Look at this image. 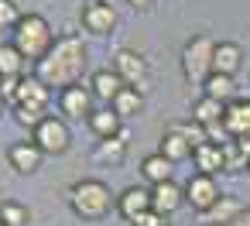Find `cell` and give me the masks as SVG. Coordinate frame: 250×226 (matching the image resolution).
Returning <instances> with one entry per match:
<instances>
[{"label":"cell","mask_w":250,"mask_h":226,"mask_svg":"<svg viewBox=\"0 0 250 226\" xmlns=\"http://www.w3.org/2000/svg\"><path fill=\"white\" fill-rule=\"evenodd\" d=\"M18 86H21V76L0 79V96H4V103H18Z\"/></svg>","instance_id":"32"},{"label":"cell","mask_w":250,"mask_h":226,"mask_svg":"<svg viewBox=\"0 0 250 226\" xmlns=\"http://www.w3.org/2000/svg\"><path fill=\"white\" fill-rule=\"evenodd\" d=\"M89 89H93V96H96V100L113 103V100H117V93L124 89V79H120L113 69H96V72H93V79H89Z\"/></svg>","instance_id":"17"},{"label":"cell","mask_w":250,"mask_h":226,"mask_svg":"<svg viewBox=\"0 0 250 226\" xmlns=\"http://www.w3.org/2000/svg\"><path fill=\"white\" fill-rule=\"evenodd\" d=\"M130 226H168V223H165V216H158V212L151 209V212H141Z\"/></svg>","instance_id":"33"},{"label":"cell","mask_w":250,"mask_h":226,"mask_svg":"<svg viewBox=\"0 0 250 226\" xmlns=\"http://www.w3.org/2000/svg\"><path fill=\"white\" fill-rule=\"evenodd\" d=\"M113 72L124 79V86H134L141 96L151 89V72H147V59L130 52V48H120L113 55Z\"/></svg>","instance_id":"5"},{"label":"cell","mask_w":250,"mask_h":226,"mask_svg":"<svg viewBox=\"0 0 250 226\" xmlns=\"http://www.w3.org/2000/svg\"><path fill=\"white\" fill-rule=\"evenodd\" d=\"M226 226H250V209H247V212H240V216H236L233 223H226Z\"/></svg>","instance_id":"35"},{"label":"cell","mask_w":250,"mask_h":226,"mask_svg":"<svg viewBox=\"0 0 250 226\" xmlns=\"http://www.w3.org/2000/svg\"><path fill=\"white\" fill-rule=\"evenodd\" d=\"M110 106H113V113L124 120V117H134V113H141V110H144V96H141L134 86H124Z\"/></svg>","instance_id":"25"},{"label":"cell","mask_w":250,"mask_h":226,"mask_svg":"<svg viewBox=\"0 0 250 226\" xmlns=\"http://www.w3.org/2000/svg\"><path fill=\"white\" fill-rule=\"evenodd\" d=\"M28 219H31L28 205L14 202V199H4V202H0V223H4V226H28Z\"/></svg>","instance_id":"27"},{"label":"cell","mask_w":250,"mask_h":226,"mask_svg":"<svg viewBox=\"0 0 250 226\" xmlns=\"http://www.w3.org/2000/svg\"><path fill=\"white\" fill-rule=\"evenodd\" d=\"M240 212H243V205H240L233 195H223V199H219V202H216L202 219H206V223H212V226H226V223H233Z\"/></svg>","instance_id":"24"},{"label":"cell","mask_w":250,"mask_h":226,"mask_svg":"<svg viewBox=\"0 0 250 226\" xmlns=\"http://www.w3.org/2000/svg\"><path fill=\"white\" fill-rule=\"evenodd\" d=\"M223 113H226V106H223L219 100H209V96H199V100L192 103V120H195L199 127H209V123H219V120H223Z\"/></svg>","instance_id":"21"},{"label":"cell","mask_w":250,"mask_h":226,"mask_svg":"<svg viewBox=\"0 0 250 226\" xmlns=\"http://www.w3.org/2000/svg\"><path fill=\"white\" fill-rule=\"evenodd\" d=\"M4 106H7V103H4V96H0V113H4Z\"/></svg>","instance_id":"36"},{"label":"cell","mask_w":250,"mask_h":226,"mask_svg":"<svg viewBox=\"0 0 250 226\" xmlns=\"http://www.w3.org/2000/svg\"><path fill=\"white\" fill-rule=\"evenodd\" d=\"M83 72H86V45H83V38H76V35L55 38L52 52H48L42 62H35V76H38L45 86H62V89H69V86H76V82L83 79Z\"/></svg>","instance_id":"1"},{"label":"cell","mask_w":250,"mask_h":226,"mask_svg":"<svg viewBox=\"0 0 250 226\" xmlns=\"http://www.w3.org/2000/svg\"><path fill=\"white\" fill-rule=\"evenodd\" d=\"M89 130L103 141V137H117V134H124V127H120V117L113 113V106H106V110H93V117H89Z\"/></svg>","instance_id":"20"},{"label":"cell","mask_w":250,"mask_h":226,"mask_svg":"<svg viewBox=\"0 0 250 226\" xmlns=\"http://www.w3.org/2000/svg\"><path fill=\"white\" fill-rule=\"evenodd\" d=\"M202 96L219 100L223 106H229L233 100H240V96H236V82H233V76H219V72H212V76L202 82Z\"/></svg>","instance_id":"18"},{"label":"cell","mask_w":250,"mask_h":226,"mask_svg":"<svg viewBox=\"0 0 250 226\" xmlns=\"http://www.w3.org/2000/svg\"><path fill=\"white\" fill-rule=\"evenodd\" d=\"M141 171H144V178L151 182V185H161V182H171V161L165 158V154H147L144 161H141Z\"/></svg>","instance_id":"23"},{"label":"cell","mask_w":250,"mask_h":226,"mask_svg":"<svg viewBox=\"0 0 250 226\" xmlns=\"http://www.w3.org/2000/svg\"><path fill=\"white\" fill-rule=\"evenodd\" d=\"M117 209L124 219H137L141 212H151V188H141V185H130L117 195Z\"/></svg>","instance_id":"12"},{"label":"cell","mask_w":250,"mask_h":226,"mask_svg":"<svg viewBox=\"0 0 250 226\" xmlns=\"http://www.w3.org/2000/svg\"><path fill=\"white\" fill-rule=\"evenodd\" d=\"M212 55H216V41L206 35H195L185 41L182 48V72L188 82H206L212 76Z\"/></svg>","instance_id":"4"},{"label":"cell","mask_w":250,"mask_h":226,"mask_svg":"<svg viewBox=\"0 0 250 226\" xmlns=\"http://www.w3.org/2000/svg\"><path fill=\"white\" fill-rule=\"evenodd\" d=\"M83 24H86V31H93V35H110L113 24H117L113 4H106V0H86V7H83Z\"/></svg>","instance_id":"9"},{"label":"cell","mask_w":250,"mask_h":226,"mask_svg":"<svg viewBox=\"0 0 250 226\" xmlns=\"http://www.w3.org/2000/svg\"><path fill=\"white\" fill-rule=\"evenodd\" d=\"M42 120H45V110H31V106H18V123H21V127H31V130H35V127L42 123Z\"/></svg>","instance_id":"31"},{"label":"cell","mask_w":250,"mask_h":226,"mask_svg":"<svg viewBox=\"0 0 250 226\" xmlns=\"http://www.w3.org/2000/svg\"><path fill=\"white\" fill-rule=\"evenodd\" d=\"M93 100H96L93 89H89V86H79V82L69 86V89H62V96H59L62 113L72 117V120H83V117L89 120V117H93Z\"/></svg>","instance_id":"8"},{"label":"cell","mask_w":250,"mask_h":226,"mask_svg":"<svg viewBox=\"0 0 250 226\" xmlns=\"http://www.w3.org/2000/svg\"><path fill=\"white\" fill-rule=\"evenodd\" d=\"M223 199V192H219V185H216V178L212 175H192L188 178V185H185V202L199 212V216H206L216 202Z\"/></svg>","instance_id":"6"},{"label":"cell","mask_w":250,"mask_h":226,"mask_svg":"<svg viewBox=\"0 0 250 226\" xmlns=\"http://www.w3.org/2000/svg\"><path fill=\"white\" fill-rule=\"evenodd\" d=\"M0 226H4V223H0Z\"/></svg>","instance_id":"38"},{"label":"cell","mask_w":250,"mask_h":226,"mask_svg":"<svg viewBox=\"0 0 250 226\" xmlns=\"http://www.w3.org/2000/svg\"><path fill=\"white\" fill-rule=\"evenodd\" d=\"M31 141H35L45 154H62V151H69V127H65V120H59V117H45V120L35 127Z\"/></svg>","instance_id":"7"},{"label":"cell","mask_w":250,"mask_h":226,"mask_svg":"<svg viewBox=\"0 0 250 226\" xmlns=\"http://www.w3.org/2000/svg\"><path fill=\"white\" fill-rule=\"evenodd\" d=\"M127 130L124 134H117V137H103V141H96V147H93V154H96V161H106V164H120L124 161V154H127Z\"/></svg>","instance_id":"19"},{"label":"cell","mask_w":250,"mask_h":226,"mask_svg":"<svg viewBox=\"0 0 250 226\" xmlns=\"http://www.w3.org/2000/svg\"><path fill=\"white\" fill-rule=\"evenodd\" d=\"M42 158H45V151H42L35 141H18V144H11V151H7L11 168H14V171H21V175L38 171V168H42Z\"/></svg>","instance_id":"10"},{"label":"cell","mask_w":250,"mask_h":226,"mask_svg":"<svg viewBox=\"0 0 250 226\" xmlns=\"http://www.w3.org/2000/svg\"><path fill=\"white\" fill-rule=\"evenodd\" d=\"M192 161H195L199 175H216V171H223V147H216V144H202V147L192 151Z\"/></svg>","instance_id":"22"},{"label":"cell","mask_w":250,"mask_h":226,"mask_svg":"<svg viewBox=\"0 0 250 226\" xmlns=\"http://www.w3.org/2000/svg\"><path fill=\"white\" fill-rule=\"evenodd\" d=\"M24 59H31V62H42L48 52H52V45H55V35H52V24L42 18V14H24L21 21H18V28H14V41H11Z\"/></svg>","instance_id":"3"},{"label":"cell","mask_w":250,"mask_h":226,"mask_svg":"<svg viewBox=\"0 0 250 226\" xmlns=\"http://www.w3.org/2000/svg\"><path fill=\"white\" fill-rule=\"evenodd\" d=\"M24 14L18 11V4L14 0H0V31H7V28H18V21H21Z\"/></svg>","instance_id":"30"},{"label":"cell","mask_w":250,"mask_h":226,"mask_svg":"<svg viewBox=\"0 0 250 226\" xmlns=\"http://www.w3.org/2000/svg\"><path fill=\"white\" fill-rule=\"evenodd\" d=\"M247 171H250V168H247Z\"/></svg>","instance_id":"39"},{"label":"cell","mask_w":250,"mask_h":226,"mask_svg":"<svg viewBox=\"0 0 250 226\" xmlns=\"http://www.w3.org/2000/svg\"><path fill=\"white\" fill-rule=\"evenodd\" d=\"M243 62V48L236 41H216V55H212V72L219 76H236Z\"/></svg>","instance_id":"15"},{"label":"cell","mask_w":250,"mask_h":226,"mask_svg":"<svg viewBox=\"0 0 250 226\" xmlns=\"http://www.w3.org/2000/svg\"><path fill=\"white\" fill-rule=\"evenodd\" d=\"M185 202V188H178L175 182H161V185H151V209L158 216H171L178 205Z\"/></svg>","instance_id":"11"},{"label":"cell","mask_w":250,"mask_h":226,"mask_svg":"<svg viewBox=\"0 0 250 226\" xmlns=\"http://www.w3.org/2000/svg\"><path fill=\"white\" fill-rule=\"evenodd\" d=\"M21 69H24V55L14 45H4V48H0V79L21 76Z\"/></svg>","instance_id":"28"},{"label":"cell","mask_w":250,"mask_h":226,"mask_svg":"<svg viewBox=\"0 0 250 226\" xmlns=\"http://www.w3.org/2000/svg\"><path fill=\"white\" fill-rule=\"evenodd\" d=\"M14 106H31V110H45L48 106V86L38 79V76H21V86H18V103Z\"/></svg>","instance_id":"13"},{"label":"cell","mask_w":250,"mask_h":226,"mask_svg":"<svg viewBox=\"0 0 250 226\" xmlns=\"http://www.w3.org/2000/svg\"><path fill=\"white\" fill-rule=\"evenodd\" d=\"M69 205L79 219H103L113 205H117V195L110 192L106 182L100 178H83L69 188Z\"/></svg>","instance_id":"2"},{"label":"cell","mask_w":250,"mask_h":226,"mask_svg":"<svg viewBox=\"0 0 250 226\" xmlns=\"http://www.w3.org/2000/svg\"><path fill=\"white\" fill-rule=\"evenodd\" d=\"M0 48H4V41H0Z\"/></svg>","instance_id":"37"},{"label":"cell","mask_w":250,"mask_h":226,"mask_svg":"<svg viewBox=\"0 0 250 226\" xmlns=\"http://www.w3.org/2000/svg\"><path fill=\"white\" fill-rule=\"evenodd\" d=\"M175 130H182L185 134V141L192 144V147H202V144H209V137H206V127H199L195 120H188V123H171Z\"/></svg>","instance_id":"29"},{"label":"cell","mask_w":250,"mask_h":226,"mask_svg":"<svg viewBox=\"0 0 250 226\" xmlns=\"http://www.w3.org/2000/svg\"><path fill=\"white\" fill-rule=\"evenodd\" d=\"M192 144L185 141V134L182 130H175V127H168L165 134H161V144H158V154H165L171 164H178V161H185V158H192Z\"/></svg>","instance_id":"16"},{"label":"cell","mask_w":250,"mask_h":226,"mask_svg":"<svg viewBox=\"0 0 250 226\" xmlns=\"http://www.w3.org/2000/svg\"><path fill=\"white\" fill-rule=\"evenodd\" d=\"M223 123L233 134V141L250 137V100H233L226 106V113H223Z\"/></svg>","instance_id":"14"},{"label":"cell","mask_w":250,"mask_h":226,"mask_svg":"<svg viewBox=\"0 0 250 226\" xmlns=\"http://www.w3.org/2000/svg\"><path fill=\"white\" fill-rule=\"evenodd\" d=\"M223 168H226V171H247V168H250V154L243 151L240 141H229V144L223 147Z\"/></svg>","instance_id":"26"},{"label":"cell","mask_w":250,"mask_h":226,"mask_svg":"<svg viewBox=\"0 0 250 226\" xmlns=\"http://www.w3.org/2000/svg\"><path fill=\"white\" fill-rule=\"evenodd\" d=\"M127 4H130L134 11H151V7H154V0H127Z\"/></svg>","instance_id":"34"}]
</instances>
